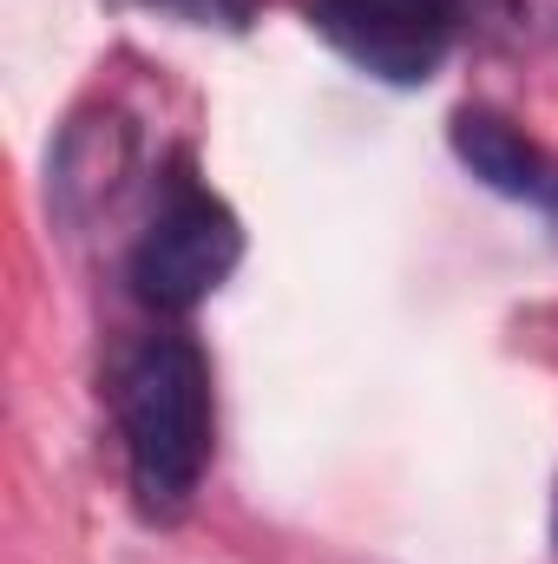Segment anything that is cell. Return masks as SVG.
Masks as SVG:
<instances>
[{"instance_id": "cell-1", "label": "cell", "mask_w": 558, "mask_h": 564, "mask_svg": "<svg viewBox=\"0 0 558 564\" xmlns=\"http://www.w3.org/2000/svg\"><path fill=\"white\" fill-rule=\"evenodd\" d=\"M112 421L126 446V479L144 519H178L217 446L211 361L191 335H144L112 368Z\"/></svg>"}, {"instance_id": "cell-2", "label": "cell", "mask_w": 558, "mask_h": 564, "mask_svg": "<svg viewBox=\"0 0 558 564\" xmlns=\"http://www.w3.org/2000/svg\"><path fill=\"white\" fill-rule=\"evenodd\" d=\"M237 263H244L237 210L178 158L171 177L158 184V204H151L139 243H132V263H126L139 302L164 308V315H191L197 302H211L230 282Z\"/></svg>"}, {"instance_id": "cell-3", "label": "cell", "mask_w": 558, "mask_h": 564, "mask_svg": "<svg viewBox=\"0 0 558 564\" xmlns=\"http://www.w3.org/2000/svg\"><path fill=\"white\" fill-rule=\"evenodd\" d=\"M500 13H513V0H309V26L382 86H427L447 53Z\"/></svg>"}, {"instance_id": "cell-4", "label": "cell", "mask_w": 558, "mask_h": 564, "mask_svg": "<svg viewBox=\"0 0 558 564\" xmlns=\"http://www.w3.org/2000/svg\"><path fill=\"white\" fill-rule=\"evenodd\" d=\"M453 158L486 184V191H500V197H513V204H533V210H546L558 217V158L546 144H533L513 119H500V112H480V106H466V112H453Z\"/></svg>"}, {"instance_id": "cell-5", "label": "cell", "mask_w": 558, "mask_h": 564, "mask_svg": "<svg viewBox=\"0 0 558 564\" xmlns=\"http://www.w3.org/2000/svg\"><path fill=\"white\" fill-rule=\"evenodd\" d=\"M126 171H132V126L119 112L79 119L66 132V144H60V158H53V204H60V217L86 224L99 204H112Z\"/></svg>"}, {"instance_id": "cell-6", "label": "cell", "mask_w": 558, "mask_h": 564, "mask_svg": "<svg viewBox=\"0 0 558 564\" xmlns=\"http://www.w3.org/2000/svg\"><path fill=\"white\" fill-rule=\"evenodd\" d=\"M151 7H164V13H178L191 26H244L257 0H151Z\"/></svg>"}]
</instances>
